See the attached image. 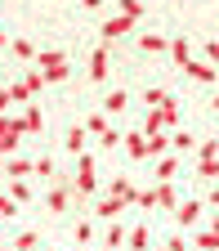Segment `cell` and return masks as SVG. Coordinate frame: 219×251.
Wrapping results in <instances>:
<instances>
[{"label":"cell","instance_id":"obj_1","mask_svg":"<svg viewBox=\"0 0 219 251\" xmlns=\"http://www.w3.org/2000/svg\"><path fill=\"white\" fill-rule=\"evenodd\" d=\"M166 130H179V99H170V94L161 108H148L143 117V135H166Z\"/></svg>","mask_w":219,"mask_h":251},{"label":"cell","instance_id":"obj_2","mask_svg":"<svg viewBox=\"0 0 219 251\" xmlns=\"http://www.w3.org/2000/svg\"><path fill=\"white\" fill-rule=\"evenodd\" d=\"M76 198H89L94 188H99V171H94V157L89 152H81V162H76Z\"/></svg>","mask_w":219,"mask_h":251},{"label":"cell","instance_id":"obj_3","mask_svg":"<svg viewBox=\"0 0 219 251\" xmlns=\"http://www.w3.org/2000/svg\"><path fill=\"white\" fill-rule=\"evenodd\" d=\"M18 144H22V121L18 117H0V157H14Z\"/></svg>","mask_w":219,"mask_h":251},{"label":"cell","instance_id":"obj_4","mask_svg":"<svg viewBox=\"0 0 219 251\" xmlns=\"http://www.w3.org/2000/svg\"><path fill=\"white\" fill-rule=\"evenodd\" d=\"M72 198H76V188H72V179H58V184L49 188V211H54V215H67Z\"/></svg>","mask_w":219,"mask_h":251},{"label":"cell","instance_id":"obj_5","mask_svg":"<svg viewBox=\"0 0 219 251\" xmlns=\"http://www.w3.org/2000/svg\"><path fill=\"white\" fill-rule=\"evenodd\" d=\"M183 72L193 76V81H201V85H215V81H219V72L210 68L206 58H193V63H183Z\"/></svg>","mask_w":219,"mask_h":251},{"label":"cell","instance_id":"obj_6","mask_svg":"<svg viewBox=\"0 0 219 251\" xmlns=\"http://www.w3.org/2000/svg\"><path fill=\"white\" fill-rule=\"evenodd\" d=\"M125 31H134V18H125V14L108 18V23H103V45H112L116 36H125Z\"/></svg>","mask_w":219,"mask_h":251},{"label":"cell","instance_id":"obj_7","mask_svg":"<svg viewBox=\"0 0 219 251\" xmlns=\"http://www.w3.org/2000/svg\"><path fill=\"white\" fill-rule=\"evenodd\" d=\"M121 144H125V152H130L134 162H148V135H143V130H130V135H121Z\"/></svg>","mask_w":219,"mask_h":251},{"label":"cell","instance_id":"obj_8","mask_svg":"<svg viewBox=\"0 0 219 251\" xmlns=\"http://www.w3.org/2000/svg\"><path fill=\"white\" fill-rule=\"evenodd\" d=\"M89 81H108V45L99 41L89 54Z\"/></svg>","mask_w":219,"mask_h":251},{"label":"cell","instance_id":"obj_9","mask_svg":"<svg viewBox=\"0 0 219 251\" xmlns=\"http://www.w3.org/2000/svg\"><path fill=\"white\" fill-rule=\"evenodd\" d=\"M108 198H116V202L130 206V202H134V184L125 179V175H112V179H108Z\"/></svg>","mask_w":219,"mask_h":251},{"label":"cell","instance_id":"obj_10","mask_svg":"<svg viewBox=\"0 0 219 251\" xmlns=\"http://www.w3.org/2000/svg\"><path fill=\"white\" fill-rule=\"evenodd\" d=\"M179 171V152H166V157H156V184H170Z\"/></svg>","mask_w":219,"mask_h":251},{"label":"cell","instance_id":"obj_11","mask_svg":"<svg viewBox=\"0 0 219 251\" xmlns=\"http://www.w3.org/2000/svg\"><path fill=\"white\" fill-rule=\"evenodd\" d=\"M18 121H22V135H41V130H45V117H41V108H27Z\"/></svg>","mask_w":219,"mask_h":251},{"label":"cell","instance_id":"obj_12","mask_svg":"<svg viewBox=\"0 0 219 251\" xmlns=\"http://www.w3.org/2000/svg\"><path fill=\"white\" fill-rule=\"evenodd\" d=\"M121 211H125V202H116V198H108V193L94 202V215H103V220H112V215H121Z\"/></svg>","mask_w":219,"mask_h":251},{"label":"cell","instance_id":"obj_13","mask_svg":"<svg viewBox=\"0 0 219 251\" xmlns=\"http://www.w3.org/2000/svg\"><path fill=\"white\" fill-rule=\"evenodd\" d=\"M175 215H179V225H183V229H193L197 220H201V202H183V206H179Z\"/></svg>","mask_w":219,"mask_h":251},{"label":"cell","instance_id":"obj_14","mask_svg":"<svg viewBox=\"0 0 219 251\" xmlns=\"http://www.w3.org/2000/svg\"><path fill=\"white\" fill-rule=\"evenodd\" d=\"M170 54H175L179 68H183V63H193V45H188V36H175V41H170Z\"/></svg>","mask_w":219,"mask_h":251},{"label":"cell","instance_id":"obj_15","mask_svg":"<svg viewBox=\"0 0 219 251\" xmlns=\"http://www.w3.org/2000/svg\"><path fill=\"white\" fill-rule=\"evenodd\" d=\"M152 188H156V206L179 211V198H175V188H170V184H152Z\"/></svg>","mask_w":219,"mask_h":251},{"label":"cell","instance_id":"obj_16","mask_svg":"<svg viewBox=\"0 0 219 251\" xmlns=\"http://www.w3.org/2000/svg\"><path fill=\"white\" fill-rule=\"evenodd\" d=\"M148 242H152V238H148V229H143V225H134L130 233H125V247H134V251H148Z\"/></svg>","mask_w":219,"mask_h":251},{"label":"cell","instance_id":"obj_17","mask_svg":"<svg viewBox=\"0 0 219 251\" xmlns=\"http://www.w3.org/2000/svg\"><path fill=\"white\" fill-rule=\"evenodd\" d=\"M108 130H112V126H108V112H94V117L85 121V135H99V139H103Z\"/></svg>","mask_w":219,"mask_h":251},{"label":"cell","instance_id":"obj_18","mask_svg":"<svg viewBox=\"0 0 219 251\" xmlns=\"http://www.w3.org/2000/svg\"><path fill=\"white\" fill-rule=\"evenodd\" d=\"M125 103H130V94H125V90H108V99H103L108 112H125Z\"/></svg>","mask_w":219,"mask_h":251},{"label":"cell","instance_id":"obj_19","mask_svg":"<svg viewBox=\"0 0 219 251\" xmlns=\"http://www.w3.org/2000/svg\"><path fill=\"white\" fill-rule=\"evenodd\" d=\"M9 175L22 179V175H36V162H27V157H9Z\"/></svg>","mask_w":219,"mask_h":251},{"label":"cell","instance_id":"obj_20","mask_svg":"<svg viewBox=\"0 0 219 251\" xmlns=\"http://www.w3.org/2000/svg\"><path fill=\"white\" fill-rule=\"evenodd\" d=\"M36 63H41V72H45V68H58V63H67V54H63V50H41V54H36Z\"/></svg>","mask_w":219,"mask_h":251},{"label":"cell","instance_id":"obj_21","mask_svg":"<svg viewBox=\"0 0 219 251\" xmlns=\"http://www.w3.org/2000/svg\"><path fill=\"white\" fill-rule=\"evenodd\" d=\"M41 76H45V85H58V81H67V76H72V68H67V63H58V68H45Z\"/></svg>","mask_w":219,"mask_h":251},{"label":"cell","instance_id":"obj_22","mask_svg":"<svg viewBox=\"0 0 219 251\" xmlns=\"http://www.w3.org/2000/svg\"><path fill=\"white\" fill-rule=\"evenodd\" d=\"M139 45H143L148 54H166V50H170V41H166V36H139Z\"/></svg>","mask_w":219,"mask_h":251},{"label":"cell","instance_id":"obj_23","mask_svg":"<svg viewBox=\"0 0 219 251\" xmlns=\"http://www.w3.org/2000/svg\"><path fill=\"white\" fill-rule=\"evenodd\" d=\"M67 152H85V126H72L67 130Z\"/></svg>","mask_w":219,"mask_h":251},{"label":"cell","instance_id":"obj_24","mask_svg":"<svg viewBox=\"0 0 219 251\" xmlns=\"http://www.w3.org/2000/svg\"><path fill=\"white\" fill-rule=\"evenodd\" d=\"M170 148H175V152H183V148H197V139L188 135V130H175V135H170Z\"/></svg>","mask_w":219,"mask_h":251},{"label":"cell","instance_id":"obj_25","mask_svg":"<svg viewBox=\"0 0 219 251\" xmlns=\"http://www.w3.org/2000/svg\"><path fill=\"white\" fill-rule=\"evenodd\" d=\"M197 175H201V179H219V157H206V162H197Z\"/></svg>","mask_w":219,"mask_h":251},{"label":"cell","instance_id":"obj_26","mask_svg":"<svg viewBox=\"0 0 219 251\" xmlns=\"http://www.w3.org/2000/svg\"><path fill=\"white\" fill-rule=\"evenodd\" d=\"M193 247H197V251H219V233H210V229H206V233H197V242H193Z\"/></svg>","mask_w":219,"mask_h":251},{"label":"cell","instance_id":"obj_27","mask_svg":"<svg viewBox=\"0 0 219 251\" xmlns=\"http://www.w3.org/2000/svg\"><path fill=\"white\" fill-rule=\"evenodd\" d=\"M22 90H27V94H41V90H45V76H41V72H27V76H22Z\"/></svg>","mask_w":219,"mask_h":251},{"label":"cell","instance_id":"obj_28","mask_svg":"<svg viewBox=\"0 0 219 251\" xmlns=\"http://www.w3.org/2000/svg\"><path fill=\"white\" fill-rule=\"evenodd\" d=\"M134 206H156V188H134Z\"/></svg>","mask_w":219,"mask_h":251},{"label":"cell","instance_id":"obj_29","mask_svg":"<svg viewBox=\"0 0 219 251\" xmlns=\"http://www.w3.org/2000/svg\"><path fill=\"white\" fill-rule=\"evenodd\" d=\"M125 233H130L125 225H108V247H125Z\"/></svg>","mask_w":219,"mask_h":251},{"label":"cell","instance_id":"obj_30","mask_svg":"<svg viewBox=\"0 0 219 251\" xmlns=\"http://www.w3.org/2000/svg\"><path fill=\"white\" fill-rule=\"evenodd\" d=\"M9 215H18V202L9 193H0V220H9Z\"/></svg>","mask_w":219,"mask_h":251},{"label":"cell","instance_id":"obj_31","mask_svg":"<svg viewBox=\"0 0 219 251\" xmlns=\"http://www.w3.org/2000/svg\"><path fill=\"white\" fill-rule=\"evenodd\" d=\"M9 198H14V202H27V198H31V188H27L22 179H14V184H9Z\"/></svg>","mask_w":219,"mask_h":251},{"label":"cell","instance_id":"obj_32","mask_svg":"<svg viewBox=\"0 0 219 251\" xmlns=\"http://www.w3.org/2000/svg\"><path fill=\"white\" fill-rule=\"evenodd\" d=\"M31 247H36V233H31V229L14 238V251H31Z\"/></svg>","mask_w":219,"mask_h":251},{"label":"cell","instance_id":"obj_33","mask_svg":"<svg viewBox=\"0 0 219 251\" xmlns=\"http://www.w3.org/2000/svg\"><path fill=\"white\" fill-rule=\"evenodd\" d=\"M143 103H152V108H161V103H166V90H156V85H152V90H143Z\"/></svg>","mask_w":219,"mask_h":251},{"label":"cell","instance_id":"obj_34","mask_svg":"<svg viewBox=\"0 0 219 251\" xmlns=\"http://www.w3.org/2000/svg\"><path fill=\"white\" fill-rule=\"evenodd\" d=\"M121 14L125 18H143V5H139V0H121Z\"/></svg>","mask_w":219,"mask_h":251},{"label":"cell","instance_id":"obj_35","mask_svg":"<svg viewBox=\"0 0 219 251\" xmlns=\"http://www.w3.org/2000/svg\"><path fill=\"white\" fill-rule=\"evenodd\" d=\"M14 54H18V58H31V54H36V45H31V41H22V36H18V41H14Z\"/></svg>","mask_w":219,"mask_h":251},{"label":"cell","instance_id":"obj_36","mask_svg":"<svg viewBox=\"0 0 219 251\" xmlns=\"http://www.w3.org/2000/svg\"><path fill=\"white\" fill-rule=\"evenodd\" d=\"M94 238V225H89V220H81V225H76V242H89Z\"/></svg>","mask_w":219,"mask_h":251},{"label":"cell","instance_id":"obj_37","mask_svg":"<svg viewBox=\"0 0 219 251\" xmlns=\"http://www.w3.org/2000/svg\"><path fill=\"white\" fill-rule=\"evenodd\" d=\"M206 63H210V68H219V41H206Z\"/></svg>","mask_w":219,"mask_h":251},{"label":"cell","instance_id":"obj_38","mask_svg":"<svg viewBox=\"0 0 219 251\" xmlns=\"http://www.w3.org/2000/svg\"><path fill=\"white\" fill-rule=\"evenodd\" d=\"M197 152H201V162H206V157H219V144L210 139V144H197Z\"/></svg>","mask_w":219,"mask_h":251},{"label":"cell","instance_id":"obj_39","mask_svg":"<svg viewBox=\"0 0 219 251\" xmlns=\"http://www.w3.org/2000/svg\"><path fill=\"white\" fill-rule=\"evenodd\" d=\"M166 251H193V247H188V242H183V238H179V233H175V238H170V242H166Z\"/></svg>","mask_w":219,"mask_h":251},{"label":"cell","instance_id":"obj_40","mask_svg":"<svg viewBox=\"0 0 219 251\" xmlns=\"http://www.w3.org/2000/svg\"><path fill=\"white\" fill-rule=\"evenodd\" d=\"M9 103H14V99H9V90H0V117H9Z\"/></svg>","mask_w":219,"mask_h":251},{"label":"cell","instance_id":"obj_41","mask_svg":"<svg viewBox=\"0 0 219 251\" xmlns=\"http://www.w3.org/2000/svg\"><path fill=\"white\" fill-rule=\"evenodd\" d=\"M210 206H215V211H219V184H215V193H210Z\"/></svg>","mask_w":219,"mask_h":251},{"label":"cell","instance_id":"obj_42","mask_svg":"<svg viewBox=\"0 0 219 251\" xmlns=\"http://www.w3.org/2000/svg\"><path fill=\"white\" fill-rule=\"evenodd\" d=\"M210 108H219V94H215V103H210Z\"/></svg>","mask_w":219,"mask_h":251},{"label":"cell","instance_id":"obj_43","mask_svg":"<svg viewBox=\"0 0 219 251\" xmlns=\"http://www.w3.org/2000/svg\"><path fill=\"white\" fill-rule=\"evenodd\" d=\"M5 41H9V36H0V45H5Z\"/></svg>","mask_w":219,"mask_h":251},{"label":"cell","instance_id":"obj_44","mask_svg":"<svg viewBox=\"0 0 219 251\" xmlns=\"http://www.w3.org/2000/svg\"><path fill=\"white\" fill-rule=\"evenodd\" d=\"M161 251H166V247H161Z\"/></svg>","mask_w":219,"mask_h":251}]
</instances>
